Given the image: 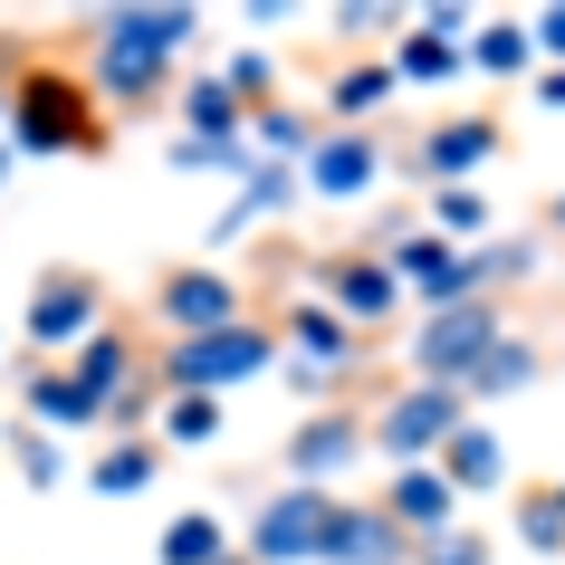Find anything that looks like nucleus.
<instances>
[{
  "label": "nucleus",
  "instance_id": "obj_1",
  "mask_svg": "<svg viewBox=\"0 0 565 565\" xmlns=\"http://www.w3.org/2000/svg\"><path fill=\"white\" fill-rule=\"evenodd\" d=\"M106 145H116V125H106V96L87 87V67H67V58L20 67V87H10V153H30V163H96Z\"/></svg>",
  "mask_w": 565,
  "mask_h": 565
},
{
  "label": "nucleus",
  "instance_id": "obj_2",
  "mask_svg": "<svg viewBox=\"0 0 565 565\" xmlns=\"http://www.w3.org/2000/svg\"><path fill=\"white\" fill-rule=\"evenodd\" d=\"M278 364H288V335H278V317H239V327H221V335L153 345V374H163V393H231V384H259V374H278Z\"/></svg>",
  "mask_w": 565,
  "mask_h": 565
},
{
  "label": "nucleus",
  "instance_id": "obj_3",
  "mask_svg": "<svg viewBox=\"0 0 565 565\" xmlns=\"http://www.w3.org/2000/svg\"><path fill=\"white\" fill-rule=\"evenodd\" d=\"M499 335H508V307H499V298L431 307V317L413 327V345H403V374H413V384H450V393H470V374L499 355Z\"/></svg>",
  "mask_w": 565,
  "mask_h": 565
},
{
  "label": "nucleus",
  "instance_id": "obj_4",
  "mask_svg": "<svg viewBox=\"0 0 565 565\" xmlns=\"http://www.w3.org/2000/svg\"><path fill=\"white\" fill-rule=\"evenodd\" d=\"M364 422H374V460H393V470H413V460H441V441L470 422V393L450 384H413V374H393L374 403H364Z\"/></svg>",
  "mask_w": 565,
  "mask_h": 565
},
{
  "label": "nucleus",
  "instance_id": "obj_5",
  "mask_svg": "<svg viewBox=\"0 0 565 565\" xmlns=\"http://www.w3.org/2000/svg\"><path fill=\"white\" fill-rule=\"evenodd\" d=\"M96 327H106V278H96V268H77V259H49V268L30 278L20 335H30V345H39L49 364H67Z\"/></svg>",
  "mask_w": 565,
  "mask_h": 565
},
{
  "label": "nucleus",
  "instance_id": "obj_6",
  "mask_svg": "<svg viewBox=\"0 0 565 565\" xmlns=\"http://www.w3.org/2000/svg\"><path fill=\"white\" fill-rule=\"evenodd\" d=\"M364 460H374L364 403H327V413H307L298 431L278 441V489H345Z\"/></svg>",
  "mask_w": 565,
  "mask_h": 565
},
{
  "label": "nucleus",
  "instance_id": "obj_7",
  "mask_svg": "<svg viewBox=\"0 0 565 565\" xmlns=\"http://www.w3.org/2000/svg\"><path fill=\"white\" fill-rule=\"evenodd\" d=\"M327 527H335V489H278L249 508L239 556L249 565H327Z\"/></svg>",
  "mask_w": 565,
  "mask_h": 565
},
{
  "label": "nucleus",
  "instance_id": "obj_8",
  "mask_svg": "<svg viewBox=\"0 0 565 565\" xmlns=\"http://www.w3.org/2000/svg\"><path fill=\"white\" fill-rule=\"evenodd\" d=\"M249 317V288H239L231 268H211V259H182L153 278V327H163V345H182V335H221Z\"/></svg>",
  "mask_w": 565,
  "mask_h": 565
},
{
  "label": "nucleus",
  "instance_id": "obj_9",
  "mask_svg": "<svg viewBox=\"0 0 565 565\" xmlns=\"http://www.w3.org/2000/svg\"><path fill=\"white\" fill-rule=\"evenodd\" d=\"M298 173H307V202L364 211L374 192H384V125H327Z\"/></svg>",
  "mask_w": 565,
  "mask_h": 565
},
{
  "label": "nucleus",
  "instance_id": "obj_10",
  "mask_svg": "<svg viewBox=\"0 0 565 565\" xmlns=\"http://www.w3.org/2000/svg\"><path fill=\"white\" fill-rule=\"evenodd\" d=\"M317 298H327L355 335H384L393 317H403V278H393L384 249H327V259H317Z\"/></svg>",
  "mask_w": 565,
  "mask_h": 565
},
{
  "label": "nucleus",
  "instance_id": "obj_11",
  "mask_svg": "<svg viewBox=\"0 0 565 565\" xmlns=\"http://www.w3.org/2000/svg\"><path fill=\"white\" fill-rule=\"evenodd\" d=\"M499 153H508V116H431L413 145V173H422V192H450Z\"/></svg>",
  "mask_w": 565,
  "mask_h": 565
},
{
  "label": "nucleus",
  "instance_id": "obj_12",
  "mask_svg": "<svg viewBox=\"0 0 565 565\" xmlns=\"http://www.w3.org/2000/svg\"><path fill=\"white\" fill-rule=\"evenodd\" d=\"M278 335H288V364H307V374H335V384H355L364 355H374V335H355L327 298H288V307H278Z\"/></svg>",
  "mask_w": 565,
  "mask_h": 565
},
{
  "label": "nucleus",
  "instance_id": "obj_13",
  "mask_svg": "<svg viewBox=\"0 0 565 565\" xmlns=\"http://www.w3.org/2000/svg\"><path fill=\"white\" fill-rule=\"evenodd\" d=\"M384 259H393V278H403V298H422V317H431V307L479 298L470 249H460V239H441V231H403V239L384 249Z\"/></svg>",
  "mask_w": 565,
  "mask_h": 565
},
{
  "label": "nucleus",
  "instance_id": "obj_14",
  "mask_svg": "<svg viewBox=\"0 0 565 565\" xmlns=\"http://www.w3.org/2000/svg\"><path fill=\"white\" fill-rule=\"evenodd\" d=\"M87 30H96V20H87ZM87 87L106 96V116H116V106H153V96H182V87H173V58L125 49V39H106V30L87 39Z\"/></svg>",
  "mask_w": 565,
  "mask_h": 565
},
{
  "label": "nucleus",
  "instance_id": "obj_15",
  "mask_svg": "<svg viewBox=\"0 0 565 565\" xmlns=\"http://www.w3.org/2000/svg\"><path fill=\"white\" fill-rule=\"evenodd\" d=\"M327 565H422V546L393 527V508H384V499H335Z\"/></svg>",
  "mask_w": 565,
  "mask_h": 565
},
{
  "label": "nucleus",
  "instance_id": "obj_16",
  "mask_svg": "<svg viewBox=\"0 0 565 565\" xmlns=\"http://www.w3.org/2000/svg\"><path fill=\"white\" fill-rule=\"evenodd\" d=\"M67 374H77V384H87L96 403H106V431H116V403H125V393H135V384L153 374V355H145V345H135V335L116 327V317H106V327H96L87 345L67 355Z\"/></svg>",
  "mask_w": 565,
  "mask_h": 565
},
{
  "label": "nucleus",
  "instance_id": "obj_17",
  "mask_svg": "<svg viewBox=\"0 0 565 565\" xmlns=\"http://www.w3.org/2000/svg\"><path fill=\"white\" fill-rule=\"evenodd\" d=\"M20 413H30L39 431H106V403H96L67 364H49V355L20 364Z\"/></svg>",
  "mask_w": 565,
  "mask_h": 565
},
{
  "label": "nucleus",
  "instance_id": "obj_18",
  "mask_svg": "<svg viewBox=\"0 0 565 565\" xmlns=\"http://www.w3.org/2000/svg\"><path fill=\"white\" fill-rule=\"evenodd\" d=\"M384 508H393V527L413 536V546H431V536L460 527V489L441 479V460H413V470H393V479H384Z\"/></svg>",
  "mask_w": 565,
  "mask_h": 565
},
{
  "label": "nucleus",
  "instance_id": "obj_19",
  "mask_svg": "<svg viewBox=\"0 0 565 565\" xmlns=\"http://www.w3.org/2000/svg\"><path fill=\"white\" fill-rule=\"evenodd\" d=\"M96 30L125 49H153V58H182L202 39V10L192 0H116V10H96Z\"/></svg>",
  "mask_w": 565,
  "mask_h": 565
},
{
  "label": "nucleus",
  "instance_id": "obj_20",
  "mask_svg": "<svg viewBox=\"0 0 565 565\" xmlns=\"http://www.w3.org/2000/svg\"><path fill=\"white\" fill-rule=\"evenodd\" d=\"M393 96H403L393 58H335L327 106H317V116H327V125H384V106H393Z\"/></svg>",
  "mask_w": 565,
  "mask_h": 565
},
{
  "label": "nucleus",
  "instance_id": "obj_21",
  "mask_svg": "<svg viewBox=\"0 0 565 565\" xmlns=\"http://www.w3.org/2000/svg\"><path fill=\"white\" fill-rule=\"evenodd\" d=\"M298 202H307V173H298V163H259V173L239 182V202H221L211 239H239V231H259V221H288Z\"/></svg>",
  "mask_w": 565,
  "mask_h": 565
},
{
  "label": "nucleus",
  "instance_id": "obj_22",
  "mask_svg": "<svg viewBox=\"0 0 565 565\" xmlns=\"http://www.w3.org/2000/svg\"><path fill=\"white\" fill-rule=\"evenodd\" d=\"M441 479L460 489V499H489V489H508V441L470 413V422H460V431L441 441Z\"/></svg>",
  "mask_w": 565,
  "mask_h": 565
},
{
  "label": "nucleus",
  "instance_id": "obj_23",
  "mask_svg": "<svg viewBox=\"0 0 565 565\" xmlns=\"http://www.w3.org/2000/svg\"><path fill=\"white\" fill-rule=\"evenodd\" d=\"M182 135H202V145H249V106L231 96V77L221 67H202V77H182Z\"/></svg>",
  "mask_w": 565,
  "mask_h": 565
},
{
  "label": "nucleus",
  "instance_id": "obj_24",
  "mask_svg": "<svg viewBox=\"0 0 565 565\" xmlns=\"http://www.w3.org/2000/svg\"><path fill=\"white\" fill-rule=\"evenodd\" d=\"M153 470H163V441L153 431H125V441H106L87 460V489L96 499H135V489H153Z\"/></svg>",
  "mask_w": 565,
  "mask_h": 565
},
{
  "label": "nucleus",
  "instance_id": "obj_25",
  "mask_svg": "<svg viewBox=\"0 0 565 565\" xmlns=\"http://www.w3.org/2000/svg\"><path fill=\"white\" fill-rule=\"evenodd\" d=\"M536 268H546V239H536V231H499V239H479V249H470L479 298H499V288H527Z\"/></svg>",
  "mask_w": 565,
  "mask_h": 565
},
{
  "label": "nucleus",
  "instance_id": "obj_26",
  "mask_svg": "<svg viewBox=\"0 0 565 565\" xmlns=\"http://www.w3.org/2000/svg\"><path fill=\"white\" fill-rule=\"evenodd\" d=\"M536 374H546V345H536L527 327H508V335H499V355L470 374V403H508V393H527Z\"/></svg>",
  "mask_w": 565,
  "mask_h": 565
},
{
  "label": "nucleus",
  "instance_id": "obj_27",
  "mask_svg": "<svg viewBox=\"0 0 565 565\" xmlns=\"http://www.w3.org/2000/svg\"><path fill=\"white\" fill-rule=\"evenodd\" d=\"M221 431H231L221 393H163V413H153V441L163 450H211Z\"/></svg>",
  "mask_w": 565,
  "mask_h": 565
},
{
  "label": "nucleus",
  "instance_id": "obj_28",
  "mask_svg": "<svg viewBox=\"0 0 565 565\" xmlns=\"http://www.w3.org/2000/svg\"><path fill=\"white\" fill-rule=\"evenodd\" d=\"M470 67H479V77H527V67H536L527 20H518V10H489V20L470 30Z\"/></svg>",
  "mask_w": 565,
  "mask_h": 565
},
{
  "label": "nucleus",
  "instance_id": "obj_29",
  "mask_svg": "<svg viewBox=\"0 0 565 565\" xmlns=\"http://www.w3.org/2000/svg\"><path fill=\"white\" fill-rule=\"evenodd\" d=\"M153 556H163V565H221V556H239V546H231V527H221L211 508H182V518H163Z\"/></svg>",
  "mask_w": 565,
  "mask_h": 565
},
{
  "label": "nucleus",
  "instance_id": "obj_30",
  "mask_svg": "<svg viewBox=\"0 0 565 565\" xmlns=\"http://www.w3.org/2000/svg\"><path fill=\"white\" fill-rule=\"evenodd\" d=\"M460 67H470V49H450V39H431L422 20H413L403 39H393V77H403V87H450Z\"/></svg>",
  "mask_w": 565,
  "mask_h": 565
},
{
  "label": "nucleus",
  "instance_id": "obj_31",
  "mask_svg": "<svg viewBox=\"0 0 565 565\" xmlns=\"http://www.w3.org/2000/svg\"><path fill=\"white\" fill-rule=\"evenodd\" d=\"M508 536H518L527 556H565V508H556L546 479H527V489L508 499Z\"/></svg>",
  "mask_w": 565,
  "mask_h": 565
},
{
  "label": "nucleus",
  "instance_id": "obj_32",
  "mask_svg": "<svg viewBox=\"0 0 565 565\" xmlns=\"http://www.w3.org/2000/svg\"><path fill=\"white\" fill-rule=\"evenodd\" d=\"M422 231H441V239H460V249H479V239H489V192H479V182L431 192V202H422Z\"/></svg>",
  "mask_w": 565,
  "mask_h": 565
},
{
  "label": "nucleus",
  "instance_id": "obj_33",
  "mask_svg": "<svg viewBox=\"0 0 565 565\" xmlns=\"http://www.w3.org/2000/svg\"><path fill=\"white\" fill-rule=\"evenodd\" d=\"M221 77H231V96L249 106V125H259L268 106H288V96H278V58H268V49H239V58L221 67Z\"/></svg>",
  "mask_w": 565,
  "mask_h": 565
},
{
  "label": "nucleus",
  "instance_id": "obj_34",
  "mask_svg": "<svg viewBox=\"0 0 565 565\" xmlns=\"http://www.w3.org/2000/svg\"><path fill=\"white\" fill-rule=\"evenodd\" d=\"M10 460H20V479H30V489H58V479H67L58 431H39V422H20V431H10Z\"/></svg>",
  "mask_w": 565,
  "mask_h": 565
},
{
  "label": "nucleus",
  "instance_id": "obj_35",
  "mask_svg": "<svg viewBox=\"0 0 565 565\" xmlns=\"http://www.w3.org/2000/svg\"><path fill=\"white\" fill-rule=\"evenodd\" d=\"M422 565H499V536H489V527H470V518H460V527H450V536H431V546H422Z\"/></svg>",
  "mask_w": 565,
  "mask_h": 565
},
{
  "label": "nucleus",
  "instance_id": "obj_36",
  "mask_svg": "<svg viewBox=\"0 0 565 565\" xmlns=\"http://www.w3.org/2000/svg\"><path fill=\"white\" fill-rule=\"evenodd\" d=\"M335 39H364V30H413V10H384V0H335L327 10Z\"/></svg>",
  "mask_w": 565,
  "mask_h": 565
},
{
  "label": "nucleus",
  "instance_id": "obj_37",
  "mask_svg": "<svg viewBox=\"0 0 565 565\" xmlns=\"http://www.w3.org/2000/svg\"><path fill=\"white\" fill-rule=\"evenodd\" d=\"M527 39H536V58H546V67H565V0L527 10Z\"/></svg>",
  "mask_w": 565,
  "mask_h": 565
},
{
  "label": "nucleus",
  "instance_id": "obj_38",
  "mask_svg": "<svg viewBox=\"0 0 565 565\" xmlns=\"http://www.w3.org/2000/svg\"><path fill=\"white\" fill-rule=\"evenodd\" d=\"M413 20L431 39H450V49H460V30H479V10H460V0H431V10H413Z\"/></svg>",
  "mask_w": 565,
  "mask_h": 565
},
{
  "label": "nucleus",
  "instance_id": "obj_39",
  "mask_svg": "<svg viewBox=\"0 0 565 565\" xmlns=\"http://www.w3.org/2000/svg\"><path fill=\"white\" fill-rule=\"evenodd\" d=\"M20 67H30V58H20V49L0 39V145H10V87H20Z\"/></svg>",
  "mask_w": 565,
  "mask_h": 565
},
{
  "label": "nucleus",
  "instance_id": "obj_40",
  "mask_svg": "<svg viewBox=\"0 0 565 565\" xmlns=\"http://www.w3.org/2000/svg\"><path fill=\"white\" fill-rule=\"evenodd\" d=\"M536 106H556V116H565V67H536Z\"/></svg>",
  "mask_w": 565,
  "mask_h": 565
},
{
  "label": "nucleus",
  "instance_id": "obj_41",
  "mask_svg": "<svg viewBox=\"0 0 565 565\" xmlns=\"http://www.w3.org/2000/svg\"><path fill=\"white\" fill-rule=\"evenodd\" d=\"M546 231H565V192H556V202H546Z\"/></svg>",
  "mask_w": 565,
  "mask_h": 565
},
{
  "label": "nucleus",
  "instance_id": "obj_42",
  "mask_svg": "<svg viewBox=\"0 0 565 565\" xmlns=\"http://www.w3.org/2000/svg\"><path fill=\"white\" fill-rule=\"evenodd\" d=\"M10 163H20V153H10V145H0V182H10Z\"/></svg>",
  "mask_w": 565,
  "mask_h": 565
},
{
  "label": "nucleus",
  "instance_id": "obj_43",
  "mask_svg": "<svg viewBox=\"0 0 565 565\" xmlns=\"http://www.w3.org/2000/svg\"><path fill=\"white\" fill-rule=\"evenodd\" d=\"M546 489H556V508H565V479H546Z\"/></svg>",
  "mask_w": 565,
  "mask_h": 565
},
{
  "label": "nucleus",
  "instance_id": "obj_44",
  "mask_svg": "<svg viewBox=\"0 0 565 565\" xmlns=\"http://www.w3.org/2000/svg\"><path fill=\"white\" fill-rule=\"evenodd\" d=\"M221 565H249V556H221Z\"/></svg>",
  "mask_w": 565,
  "mask_h": 565
}]
</instances>
